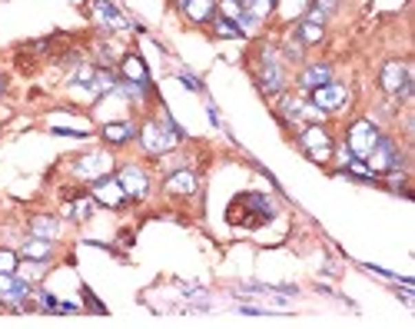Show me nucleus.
Instances as JSON below:
<instances>
[{
    "mask_svg": "<svg viewBox=\"0 0 415 329\" xmlns=\"http://www.w3.org/2000/svg\"><path fill=\"white\" fill-rule=\"evenodd\" d=\"M365 163H369V170L376 176H385V173H392V170H405V153L396 143V136L382 134L379 143L372 147V153L365 156Z\"/></svg>",
    "mask_w": 415,
    "mask_h": 329,
    "instance_id": "nucleus-6",
    "label": "nucleus"
},
{
    "mask_svg": "<svg viewBox=\"0 0 415 329\" xmlns=\"http://www.w3.org/2000/svg\"><path fill=\"white\" fill-rule=\"evenodd\" d=\"M276 107H279V116H283L289 127H302V123H326V114H322L312 100L292 97V94H286V90L279 94Z\"/></svg>",
    "mask_w": 415,
    "mask_h": 329,
    "instance_id": "nucleus-8",
    "label": "nucleus"
},
{
    "mask_svg": "<svg viewBox=\"0 0 415 329\" xmlns=\"http://www.w3.org/2000/svg\"><path fill=\"white\" fill-rule=\"evenodd\" d=\"M116 180H120L123 193L130 196V203H140V200H147V196H150V190H153L150 173H147L140 163H123V167L116 170Z\"/></svg>",
    "mask_w": 415,
    "mask_h": 329,
    "instance_id": "nucleus-13",
    "label": "nucleus"
},
{
    "mask_svg": "<svg viewBox=\"0 0 415 329\" xmlns=\"http://www.w3.org/2000/svg\"><path fill=\"white\" fill-rule=\"evenodd\" d=\"M216 14H220V17H229L236 23V17L243 14V0H216Z\"/></svg>",
    "mask_w": 415,
    "mask_h": 329,
    "instance_id": "nucleus-30",
    "label": "nucleus"
},
{
    "mask_svg": "<svg viewBox=\"0 0 415 329\" xmlns=\"http://www.w3.org/2000/svg\"><path fill=\"white\" fill-rule=\"evenodd\" d=\"M136 134H140V127H136L133 120H110V123L100 127V136H103L110 147H127V143L136 140Z\"/></svg>",
    "mask_w": 415,
    "mask_h": 329,
    "instance_id": "nucleus-16",
    "label": "nucleus"
},
{
    "mask_svg": "<svg viewBox=\"0 0 415 329\" xmlns=\"http://www.w3.org/2000/svg\"><path fill=\"white\" fill-rule=\"evenodd\" d=\"M96 67H116L120 60H123V47H116L110 40H103V43H96Z\"/></svg>",
    "mask_w": 415,
    "mask_h": 329,
    "instance_id": "nucleus-26",
    "label": "nucleus"
},
{
    "mask_svg": "<svg viewBox=\"0 0 415 329\" xmlns=\"http://www.w3.org/2000/svg\"><path fill=\"white\" fill-rule=\"evenodd\" d=\"M136 140H140L143 153L153 156V160H160V156L173 153L180 140H187V130L173 120L170 110H160V120H147V123H140Z\"/></svg>",
    "mask_w": 415,
    "mask_h": 329,
    "instance_id": "nucleus-2",
    "label": "nucleus"
},
{
    "mask_svg": "<svg viewBox=\"0 0 415 329\" xmlns=\"http://www.w3.org/2000/svg\"><path fill=\"white\" fill-rule=\"evenodd\" d=\"M309 100H312L326 116H332V114H342V110L352 103V94H349L345 83L329 80V83H322V87H316V90H309Z\"/></svg>",
    "mask_w": 415,
    "mask_h": 329,
    "instance_id": "nucleus-11",
    "label": "nucleus"
},
{
    "mask_svg": "<svg viewBox=\"0 0 415 329\" xmlns=\"http://www.w3.org/2000/svg\"><path fill=\"white\" fill-rule=\"evenodd\" d=\"M120 77L150 87V70H147V63H143L140 54H123V60H120Z\"/></svg>",
    "mask_w": 415,
    "mask_h": 329,
    "instance_id": "nucleus-20",
    "label": "nucleus"
},
{
    "mask_svg": "<svg viewBox=\"0 0 415 329\" xmlns=\"http://www.w3.org/2000/svg\"><path fill=\"white\" fill-rule=\"evenodd\" d=\"M336 176H345V180H352V183H365V187H379V183H382V180L369 170V163L359 160V156H352V160H345L342 167H336Z\"/></svg>",
    "mask_w": 415,
    "mask_h": 329,
    "instance_id": "nucleus-18",
    "label": "nucleus"
},
{
    "mask_svg": "<svg viewBox=\"0 0 415 329\" xmlns=\"http://www.w3.org/2000/svg\"><path fill=\"white\" fill-rule=\"evenodd\" d=\"M306 7H309V0H276V10L286 23H296L306 14Z\"/></svg>",
    "mask_w": 415,
    "mask_h": 329,
    "instance_id": "nucleus-27",
    "label": "nucleus"
},
{
    "mask_svg": "<svg viewBox=\"0 0 415 329\" xmlns=\"http://www.w3.org/2000/svg\"><path fill=\"white\" fill-rule=\"evenodd\" d=\"M114 153H107V150H96V153H83V156H76L74 163H70V173L80 176V180H96V176H103V173H114Z\"/></svg>",
    "mask_w": 415,
    "mask_h": 329,
    "instance_id": "nucleus-14",
    "label": "nucleus"
},
{
    "mask_svg": "<svg viewBox=\"0 0 415 329\" xmlns=\"http://www.w3.org/2000/svg\"><path fill=\"white\" fill-rule=\"evenodd\" d=\"M90 196L96 200V206H107V210H123L130 203V196L123 193L116 173H103L96 180H90Z\"/></svg>",
    "mask_w": 415,
    "mask_h": 329,
    "instance_id": "nucleus-12",
    "label": "nucleus"
},
{
    "mask_svg": "<svg viewBox=\"0 0 415 329\" xmlns=\"http://www.w3.org/2000/svg\"><path fill=\"white\" fill-rule=\"evenodd\" d=\"M54 240H40V236H30L23 246H20V259H37V263H50L54 259Z\"/></svg>",
    "mask_w": 415,
    "mask_h": 329,
    "instance_id": "nucleus-21",
    "label": "nucleus"
},
{
    "mask_svg": "<svg viewBox=\"0 0 415 329\" xmlns=\"http://www.w3.org/2000/svg\"><path fill=\"white\" fill-rule=\"evenodd\" d=\"M379 90L385 97H392V103L409 107L415 97V70L409 60H385L379 67Z\"/></svg>",
    "mask_w": 415,
    "mask_h": 329,
    "instance_id": "nucleus-4",
    "label": "nucleus"
},
{
    "mask_svg": "<svg viewBox=\"0 0 415 329\" xmlns=\"http://www.w3.org/2000/svg\"><path fill=\"white\" fill-rule=\"evenodd\" d=\"M34 299H37V306H40V310H47V312H60V299L54 296V293L37 290V293H34Z\"/></svg>",
    "mask_w": 415,
    "mask_h": 329,
    "instance_id": "nucleus-32",
    "label": "nucleus"
},
{
    "mask_svg": "<svg viewBox=\"0 0 415 329\" xmlns=\"http://www.w3.org/2000/svg\"><path fill=\"white\" fill-rule=\"evenodd\" d=\"M379 136H382V127H379L376 120H352L349 127H345V147H349V153L359 156V160H365V156L372 153V147L379 143Z\"/></svg>",
    "mask_w": 415,
    "mask_h": 329,
    "instance_id": "nucleus-9",
    "label": "nucleus"
},
{
    "mask_svg": "<svg viewBox=\"0 0 415 329\" xmlns=\"http://www.w3.org/2000/svg\"><path fill=\"white\" fill-rule=\"evenodd\" d=\"M276 213H279V203H276L273 196L240 193L233 203H229L226 220L233 226H240V230H256V226H263L269 220H276Z\"/></svg>",
    "mask_w": 415,
    "mask_h": 329,
    "instance_id": "nucleus-3",
    "label": "nucleus"
},
{
    "mask_svg": "<svg viewBox=\"0 0 415 329\" xmlns=\"http://www.w3.org/2000/svg\"><path fill=\"white\" fill-rule=\"evenodd\" d=\"M296 37H299L302 47H316V43H322L326 40V23H312V20L299 17L296 20V30H292Z\"/></svg>",
    "mask_w": 415,
    "mask_h": 329,
    "instance_id": "nucleus-22",
    "label": "nucleus"
},
{
    "mask_svg": "<svg viewBox=\"0 0 415 329\" xmlns=\"http://www.w3.org/2000/svg\"><path fill=\"white\" fill-rule=\"evenodd\" d=\"M87 14L94 20L100 30H107V34H123V30H130L133 20L116 7L110 0H87Z\"/></svg>",
    "mask_w": 415,
    "mask_h": 329,
    "instance_id": "nucleus-10",
    "label": "nucleus"
},
{
    "mask_svg": "<svg viewBox=\"0 0 415 329\" xmlns=\"http://www.w3.org/2000/svg\"><path fill=\"white\" fill-rule=\"evenodd\" d=\"M3 87H7V80H3V74H0V97H3Z\"/></svg>",
    "mask_w": 415,
    "mask_h": 329,
    "instance_id": "nucleus-38",
    "label": "nucleus"
},
{
    "mask_svg": "<svg viewBox=\"0 0 415 329\" xmlns=\"http://www.w3.org/2000/svg\"><path fill=\"white\" fill-rule=\"evenodd\" d=\"M20 270V253L0 250V273H17Z\"/></svg>",
    "mask_w": 415,
    "mask_h": 329,
    "instance_id": "nucleus-33",
    "label": "nucleus"
},
{
    "mask_svg": "<svg viewBox=\"0 0 415 329\" xmlns=\"http://www.w3.org/2000/svg\"><path fill=\"white\" fill-rule=\"evenodd\" d=\"M240 316H276V312L266 306H240Z\"/></svg>",
    "mask_w": 415,
    "mask_h": 329,
    "instance_id": "nucleus-37",
    "label": "nucleus"
},
{
    "mask_svg": "<svg viewBox=\"0 0 415 329\" xmlns=\"http://www.w3.org/2000/svg\"><path fill=\"white\" fill-rule=\"evenodd\" d=\"M209 27H213V34H216V37H229V40L243 37V34H240V27H236V23H233L229 17H220V14L209 20Z\"/></svg>",
    "mask_w": 415,
    "mask_h": 329,
    "instance_id": "nucleus-29",
    "label": "nucleus"
},
{
    "mask_svg": "<svg viewBox=\"0 0 415 329\" xmlns=\"http://www.w3.org/2000/svg\"><path fill=\"white\" fill-rule=\"evenodd\" d=\"M30 236H40V240H57L60 236V220L57 216L37 213L30 220Z\"/></svg>",
    "mask_w": 415,
    "mask_h": 329,
    "instance_id": "nucleus-23",
    "label": "nucleus"
},
{
    "mask_svg": "<svg viewBox=\"0 0 415 329\" xmlns=\"http://www.w3.org/2000/svg\"><path fill=\"white\" fill-rule=\"evenodd\" d=\"M296 143H299V150L312 163H326L329 156H336V140H332V134L322 123H302V127H296Z\"/></svg>",
    "mask_w": 415,
    "mask_h": 329,
    "instance_id": "nucleus-5",
    "label": "nucleus"
},
{
    "mask_svg": "<svg viewBox=\"0 0 415 329\" xmlns=\"http://www.w3.org/2000/svg\"><path fill=\"white\" fill-rule=\"evenodd\" d=\"M50 134L54 136H74V140H87L90 130H67V127H50Z\"/></svg>",
    "mask_w": 415,
    "mask_h": 329,
    "instance_id": "nucleus-36",
    "label": "nucleus"
},
{
    "mask_svg": "<svg viewBox=\"0 0 415 329\" xmlns=\"http://www.w3.org/2000/svg\"><path fill=\"white\" fill-rule=\"evenodd\" d=\"M279 54H283V60H296V63H299L302 54H306V47H302L299 37L292 34V37H289V40L283 43V47H279Z\"/></svg>",
    "mask_w": 415,
    "mask_h": 329,
    "instance_id": "nucleus-31",
    "label": "nucleus"
},
{
    "mask_svg": "<svg viewBox=\"0 0 415 329\" xmlns=\"http://www.w3.org/2000/svg\"><path fill=\"white\" fill-rule=\"evenodd\" d=\"M253 80L259 87L263 97H279L286 87H289V77H286V60L279 54L276 43L263 40L253 54Z\"/></svg>",
    "mask_w": 415,
    "mask_h": 329,
    "instance_id": "nucleus-1",
    "label": "nucleus"
},
{
    "mask_svg": "<svg viewBox=\"0 0 415 329\" xmlns=\"http://www.w3.org/2000/svg\"><path fill=\"white\" fill-rule=\"evenodd\" d=\"M163 190L170 196H196L200 193V173L196 170H173V173H167V180H163Z\"/></svg>",
    "mask_w": 415,
    "mask_h": 329,
    "instance_id": "nucleus-15",
    "label": "nucleus"
},
{
    "mask_svg": "<svg viewBox=\"0 0 415 329\" xmlns=\"http://www.w3.org/2000/svg\"><path fill=\"white\" fill-rule=\"evenodd\" d=\"M176 80H180L187 90H193V94H203V80H196L193 74H176Z\"/></svg>",
    "mask_w": 415,
    "mask_h": 329,
    "instance_id": "nucleus-34",
    "label": "nucleus"
},
{
    "mask_svg": "<svg viewBox=\"0 0 415 329\" xmlns=\"http://www.w3.org/2000/svg\"><path fill=\"white\" fill-rule=\"evenodd\" d=\"M339 3H342V0H309V7H306V14H302V17L312 20V23H326V20L339 10Z\"/></svg>",
    "mask_w": 415,
    "mask_h": 329,
    "instance_id": "nucleus-24",
    "label": "nucleus"
},
{
    "mask_svg": "<svg viewBox=\"0 0 415 329\" xmlns=\"http://www.w3.org/2000/svg\"><path fill=\"white\" fill-rule=\"evenodd\" d=\"M83 303H87L90 310H96V312H100V316H107V306H103V303L96 299L94 293H90V286H83Z\"/></svg>",
    "mask_w": 415,
    "mask_h": 329,
    "instance_id": "nucleus-35",
    "label": "nucleus"
},
{
    "mask_svg": "<svg viewBox=\"0 0 415 329\" xmlns=\"http://www.w3.org/2000/svg\"><path fill=\"white\" fill-rule=\"evenodd\" d=\"M34 299V283H27L20 273H0V306L10 312H27Z\"/></svg>",
    "mask_w": 415,
    "mask_h": 329,
    "instance_id": "nucleus-7",
    "label": "nucleus"
},
{
    "mask_svg": "<svg viewBox=\"0 0 415 329\" xmlns=\"http://www.w3.org/2000/svg\"><path fill=\"white\" fill-rule=\"evenodd\" d=\"M176 3H180V0H176Z\"/></svg>",
    "mask_w": 415,
    "mask_h": 329,
    "instance_id": "nucleus-39",
    "label": "nucleus"
},
{
    "mask_svg": "<svg viewBox=\"0 0 415 329\" xmlns=\"http://www.w3.org/2000/svg\"><path fill=\"white\" fill-rule=\"evenodd\" d=\"M329 80H336V70L329 63H306L299 70V77H296V87L309 94V90H316V87L329 83Z\"/></svg>",
    "mask_w": 415,
    "mask_h": 329,
    "instance_id": "nucleus-17",
    "label": "nucleus"
},
{
    "mask_svg": "<svg viewBox=\"0 0 415 329\" xmlns=\"http://www.w3.org/2000/svg\"><path fill=\"white\" fill-rule=\"evenodd\" d=\"M94 210H96L94 196H80V200H74V203L67 206V220H70V223H87V220L94 216Z\"/></svg>",
    "mask_w": 415,
    "mask_h": 329,
    "instance_id": "nucleus-25",
    "label": "nucleus"
},
{
    "mask_svg": "<svg viewBox=\"0 0 415 329\" xmlns=\"http://www.w3.org/2000/svg\"><path fill=\"white\" fill-rule=\"evenodd\" d=\"M243 10L246 14H253V17L263 23V20L276 10V0H243Z\"/></svg>",
    "mask_w": 415,
    "mask_h": 329,
    "instance_id": "nucleus-28",
    "label": "nucleus"
},
{
    "mask_svg": "<svg viewBox=\"0 0 415 329\" xmlns=\"http://www.w3.org/2000/svg\"><path fill=\"white\" fill-rule=\"evenodd\" d=\"M180 10L189 23H200L206 27L209 20L216 17V0H180Z\"/></svg>",
    "mask_w": 415,
    "mask_h": 329,
    "instance_id": "nucleus-19",
    "label": "nucleus"
}]
</instances>
